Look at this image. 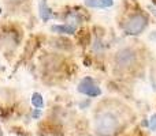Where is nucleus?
<instances>
[{
    "mask_svg": "<svg viewBox=\"0 0 156 136\" xmlns=\"http://www.w3.org/2000/svg\"><path fill=\"white\" fill-rule=\"evenodd\" d=\"M149 128L151 129H156V114H154L149 120Z\"/></svg>",
    "mask_w": 156,
    "mask_h": 136,
    "instance_id": "nucleus-9",
    "label": "nucleus"
},
{
    "mask_svg": "<svg viewBox=\"0 0 156 136\" xmlns=\"http://www.w3.org/2000/svg\"><path fill=\"white\" fill-rule=\"evenodd\" d=\"M94 128H96V131H97L99 135L111 136L118 131L119 120L114 113L101 112L96 116V120H94Z\"/></svg>",
    "mask_w": 156,
    "mask_h": 136,
    "instance_id": "nucleus-1",
    "label": "nucleus"
},
{
    "mask_svg": "<svg viewBox=\"0 0 156 136\" xmlns=\"http://www.w3.org/2000/svg\"><path fill=\"white\" fill-rule=\"evenodd\" d=\"M38 14H40L43 21H48L52 16V11H51V8L47 5V0H41L40 2V4H38Z\"/></svg>",
    "mask_w": 156,
    "mask_h": 136,
    "instance_id": "nucleus-6",
    "label": "nucleus"
},
{
    "mask_svg": "<svg viewBox=\"0 0 156 136\" xmlns=\"http://www.w3.org/2000/svg\"><path fill=\"white\" fill-rule=\"evenodd\" d=\"M85 4L88 7H96V8H104V3L103 0H85Z\"/></svg>",
    "mask_w": 156,
    "mask_h": 136,
    "instance_id": "nucleus-8",
    "label": "nucleus"
},
{
    "mask_svg": "<svg viewBox=\"0 0 156 136\" xmlns=\"http://www.w3.org/2000/svg\"><path fill=\"white\" fill-rule=\"evenodd\" d=\"M32 104L34 105L37 109H41V108H43L44 101H43V97H41V94H38V93H34V94H33V97H32Z\"/></svg>",
    "mask_w": 156,
    "mask_h": 136,
    "instance_id": "nucleus-7",
    "label": "nucleus"
},
{
    "mask_svg": "<svg viewBox=\"0 0 156 136\" xmlns=\"http://www.w3.org/2000/svg\"><path fill=\"white\" fill-rule=\"evenodd\" d=\"M54 33H60V34H71L77 30V26L74 25H55L51 27Z\"/></svg>",
    "mask_w": 156,
    "mask_h": 136,
    "instance_id": "nucleus-5",
    "label": "nucleus"
},
{
    "mask_svg": "<svg viewBox=\"0 0 156 136\" xmlns=\"http://www.w3.org/2000/svg\"><path fill=\"white\" fill-rule=\"evenodd\" d=\"M148 25V19H147L145 15L143 14H136V15L130 16L127 19V22L125 23V33L129 35H136V34H140L144 29L147 27Z\"/></svg>",
    "mask_w": 156,
    "mask_h": 136,
    "instance_id": "nucleus-2",
    "label": "nucleus"
},
{
    "mask_svg": "<svg viewBox=\"0 0 156 136\" xmlns=\"http://www.w3.org/2000/svg\"><path fill=\"white\" fill-rule=\"evenodd\" d=\"M78 91L85 95H89V97H97L101 94V90L100 87H97V85L90 79V78H85L80 82L78 85Z\"/></svg>",
    "mask_w": 156,
    "mask_h": 136,
    "instance_id": "nucleus-4",
    "label": "nucleus"
},
{
    "mask_svg": "<svg viewBox=\"0 0 156 136\" xmlns=\"http://www.w3.org/2000/svg\"><path fill=\"white\" fill-rule=\"evenodd\" d=\"M40 114H41L40 109H36L34 112H33V117H34V118H36V117H38V116H40Z\"/></svg>",
    "mask_w": 156,
    "mask_h": 136,
    "instance_id": "nucleus-10",
    "label": "nucleus"
},
{
    "mask_svg": "<svg viewBox=\"0 0 156 136\" xmlns=\"http://www.w3.org/2000/svg\"><path fill=\"white\" fill-rule=\"evenodd\" d=\"M0 12H2V8H0Z\"/></svg>",
    "mask_w": 156,
    "mask_h": 136,
    "instance_id": "nucleus-13",
    "label": "nucleus"
},
{
    "mask_svg": "<svg viewBox=\"0 0 156 136\" xmlns=\"http://www.w3.org/2000/svg\"><path fill=\"white\" fill-rule=\"evenodd\" d=\"M154 14H155V15H156V10H155V11H154Z\"/></svg>",
    "mask_w": 156,
    "mask_h": 136,
    "instance_id": "nucleus-12",
    "label": "nucleus"
},
{
    "mask_svg": "<svg viewBox=\"0 0 156 136\" xmlns=\"http://www.w3.org/2000/svg\"><path fill=\"white\" fill-rule=\"evenodd\" d=\"M115 63L119 67H130L136 63V52L130 48L121 49L115 56Z\"/></svg>",
    "mask_w": 156,
    "mask_h": 136,
    "instance_id": "nucleus-3",
    "label": "nucleus"
},
{
    "mask_svg": "<svg viewBox=\"0 0 156 136\" xmlns=\"http://www.w3.org/2000/svg\"><path fill=\"white\" fill-rule=\"evenodd\" d=\"M22 2H25V0H10V3H14V4H19Z\"/></svg>",
    "mask_w": 156,
    "mask_h": 136,
    "instance_id": "nucleus-11",
    "label": "nucleus"
}]
</instances>
